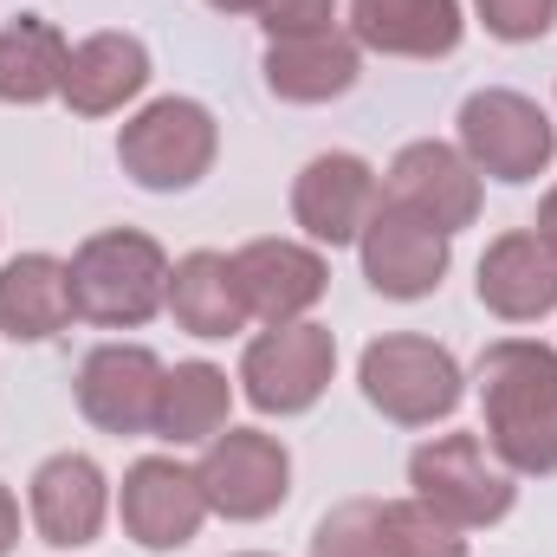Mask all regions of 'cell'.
I'll return each instance as SVG.
<instances>
[{"label":"cell","mask_w":557,"mask_h":557,"mask_svg":"<svg viewBox=\"0 0 557 557\" xmlns=\"http://www.w3.org/2000/svg\"><path fill=\"white\" fill-rule=\"evenodd\" d=\"M480 441L512 480L557 473V350L545 337H493L473 363Z\"/></svg>","instance_id":"cell-1"},{"label":"cell","mask_w":557,"mask_h":557,"mask_svg":"<svg viewBox=\"0 0 557 557\" xmlns=\"http://www.w3.org/2000/svg\"><path fill=\"white\" fill-rule=\"evenodd\" d=\"M72 267V318L98 331H143L156 311H169V253L143 227H98L78 240Z\"/></svg>","instance_id":"cell-2"},{"label":"cell","mask_w":557,"mask_h":557,"mask_svg":"<svg viewBox=\"0 0 557 557\" xmlns=\"http://www.w3.org/2000/svg\"><path fill=\"white\" fill-rule=\"evenodd\" d=\"M357 389L363 403L396 428H434L460 409L467 396V370L447 344L421 337V331H389L370 337L357 357Z\"/></svg>","instance_id":"cell-3"},{"label":"cell","mask_w":557,"mask_h":557,"mask_svg":"<svg viewBox=\"0 0 557 557\" xmlns=\"http://www.w3.org/2000/svg\"><path fill=\"white\" fill-rule=\"evenodd\" d=\"M221 156V124L201 98H149L117 131V169L143 195H182L195 188Z\"/></svg>","instance_id":"cell-4"},{"label":"cell","mask_w":557,"mask_h":557,"mask_svg":"<svg viewBox=\"0 0 557 557\" xmlns=\"http://www.w3.org/2000/svg\"><path fill=\"white\" fill-rule=\"evenodd\" d=\"M454 131H460V156H467L480 175L506 182V188L539 182L557 156L552 111H545L539 98L512 91V85H480V91H467Z\"/></svg>","instance_id":"cell-5"},{"label":"cell","mask_w":557,"mask_h":557,"mask_svg":"<svg viewBox=\"0 0 557 557\" xmlns=\"http://www.w3.org/2000/svg\"><path fill=\"white\" fill-rule=\"evenodd\" d=\"M409 486L460 532H486L519 506V480L480 434H434L409 454Z\"/></svg>","instance_id":"cell-6"},{"label":"cell","mask_w":557,"mask_h":557,"mask_svg":"<svg viewBox=\"0 0 557 557\" xmlns=\"http://www.w3.org/2000/svg\"><path fill=\"white\" fill-rule=\"evenodd\" d=\"M337 376V337L331 324L318 318H298V324H273L260 331L247 350H240V396L260 409V416H305L324 403Z\"/></svg>","instance_id":"cell-7"},{"label":"cell","mask_w":557,"mask_h":557,"mask_svg":"<svg viewBox=\"0 0 557 557\" xmlns=\"http://www.w3.org/2000/svg\"><path fill=\"white\" fill-rule=\"evenodd\" d=\"M195 473H201L208 512L234 519V525H260V519H273L278 506L292 499V454L267 428H221L201 447Z\"/></svg>","instance_id":"cell-8"},{"label":"cell","mask_w":557,"mask_h":557,"mask_svg":"<svg viewBox=\"0 0 557 557\" xmlns=\"http://www.w3.org/2000/svg\"><path fill=\"white\" fill-rule=\"evenodd\" d=\"M117 519L124 532L137 539L143 552H182L201 539V525L214 519L208 512V493H201V473L175 454H143L124 467V486H117Z\"/></svg>","instance_id":"cell-9"},{"label":"cell","mask_w":557,"mask_h":557,"mask_svg":"<svg viewBox=\"0 0 557 557\" xmlns=\"http://www.w3.org/2000/svg\"><path fill=\"white\" fill-rule=\"evenodd\" d=\"M357 260H363V278H370L376 298L416 305V298L441 292V278L454 267V234L428 227L421 214L396 208V201H376V214L357 240Z\"/></svg>","instance_id":"cell-10"},{"label":"cell","mask_w":557,"mask_h":557,"mask_svg":"<svg viewBox=\"0 0 557 557\" xmlns=\"http://www.w3.org/2000/svg\"><path fill=\"white\" fill-rule=\"evenodd\" d=\"M383 201L421 214L428 227L441 234H460L480 221V201H486V175L460 156V143H441V137H416L396 149L389 175H383Z\"/></svg>","instance_id":"cell-11"},{"label":"cell","mask_w":557,"mask_h":557,"mask_svg":"<svg viewBox=\"0 0 557 557\" xmlns=\"http://www.w3.org/2000/svg\"><path fill=\"white\" fill-rule=\"evenodd\" d=\"M383 201V175L357 149H324L292 175V221L311 247H357Z\"/></svg>","instance_id":"cell-12"},{"label":"cell","mask_w":557,"mask_h":557,"mask_svg":"<svg viewBox=\"0 0 557 557\" xmlns=\"http://www.w3.org/2000/svg\"><path fill=\"white\" fill-rule=\"evenodd\" d=\"M26 519H33L39 545H52V552L98 545V532L111 519V473L78 447L46 454L33 467V480H26Z\"/></svg>","instance_id":"cell-13"},{"label":"cell","mask_w":557,"mask_h":557,"mask_svg":"<svg viewBox=\"0 0 557 557\" xmlns=\"http://www.w3.org/2000/svg\"><path fill=\"white\" fill-rule=\"evenodd\" d=\"M162 376H169V363L149 344H98V350H85V363L72 376L78 416L98 434H124V441L149 434L156 403H162Z\"/></svg>","instance_id":"cell-14"},{"label":"cell","mask_w":557,"mask_h":557,"mask_svg":"<svg viewBox=\"0 0 557 557\" xmlns=\"http://www.w3.org/2000/svg\"><path fill=\"white\" fill-rule=\"evenodd\" d=\"M234 273H240V298H247V318L253 324H298L318 311V298L331 292V267L311 240H285V234H260L234 253Z\"/></svg>","instance_id":"cell-15"},{"label":"cell","mask_w":557,"mask_h":557,"mask_svg":"<svg viewBox=\"0 0 557 557\" xmlns=\"http://www.w3.org/2000/svg\"><path fill=\"white\" fill-rule=\"evenodd\" d=\"M473 292L499 324H539L557 311V260L532 227H506L499 240H486Z\"/></svg>","instance_id":"cell-16"},{"label":"cell","mask_w":557,"mask_h":557,"mask_svg":"<svg viewBox=\"0 0 557 557\" xmlns=\"http://www.w3.org/2000/svg\"><path fill=\"white\" fill-rule=\"evenodd\" d=\"M344 33L383 59H447L467 39V7L460 0H350Z\"/></svg>","instance_id":"cell-17"},{"label":"cell","mask_w":557,"mask_h":557,"mask_svg":"<svg viewBox=\"0 0 557 557\" xmlns=\"http://www.w3.org/2000/svg\"><path fill=\"white\" fill-rule=\"evenodd\" d=\"M143 91H149V46H143L137 33L104 26V33H91V39L72 46L65 91H59L72 104V117H111V111L137 104Z\"/></svg>","instance_id":"cell-18"},{"label":"cell","mask_w":557,"mask_h":557,"mask_svg":"<svg viewBox=\"0 0 557 557\" xmlns=\"http://www.w3.org/2000/svg\"><path fill=\"white\" fill-rule=\"evenodd\" d=\"M267 91L278 104H331L363 78V46L331 26V33H298V39H267Z\"/></svg>","instance_id":"cell-19"},{"label":"cell","mask_w":557,"mask_h":557,"mask_svg":"<svg viewBox=\"0 0 557 557\" xmlns=\"http://www.w3.org/2000/svg\"><path fill=\"white\" fill-rule=\"evenodd\" d=\"M169 318L188 331V337H234L247 331V298H240V273H234V253H214V247H195L169 267Z\"/></svg>","instance_id":"cell-20"},{"label":"cell","mask_w":557,"mask_h":557,"mask_svg":"<svg viewBox=\"0 0 557 557\" xmlns=\"http://www.w3.org/2000/svg\"><path fill=\"white\" fill-rule=\"evenodd\" d=\"M72 324V267L59 253H13L0 267V337L52 344Z\"/></svg>","instance_id":"cell-21"},{"label":"cell","mask_w":557,"mask_h":557,"mask_svg":"<svg viewBox=\"0 0 557 557\" xmlns=\"http://www.w3.org/2000/svg\"><path fill=\"white\" fill-rule=\"evenodd\" d=\"M234 383L221 363L195 357V363H175L162 376V403H156V441L162 447H208L221 428H234Z\"/></svg>","instance_id":"cell-22"},{"label":"cell","mask_w":557,"mask_h":557,"mask_svg":"<svg viewBox=\"0 0 557 557\" xmlns=\"http://www.w3.org/2000/svg\"><path fill=\"white\" fill-rule=\"evenodd\" d=\"M72 39L46 13H20L0 26V104H52L65 91Z\"/></svg>","instance_id":"cell-23"},{"label":"cell","mask_w":557,"mask_h":557,"mask_svg":"<svg viewBox=\"0 0 557 557\" xmlns=\"http://www.w3.org/2000/svg\"><path fill=\"white\" fill-rule=\"evenodd\" d=\"M376 552L383 557H467V532L441 519L428 499H376Z\"/></svg>","instance_id":"cell-24"},{"label":"cell","mask_w":557,"mask_h":557,"mask_svg":"<svg viewBox=\"0 0 557 557\" xmlns=\"http://www.w3.org/2000/svg\"><path fill=\"white\" fill-rule=\"evenodd\" d=\"M311 557H383L376 552V499H344L318 519Z\"/></svg>","instance_id":"cell-25"},{"label":"cell","mask_w":557,"mask_h":557,"mask_svg":"<svg viewBox=\"0 0 557 557\" xmlns=\"http://www.w3.org/2000/svg\"><path fill=\"white\" fill-rule=\"evenodd\" d=\"M473 20L506 46H532L557 26V0H473Z\"/></svg>","instance_id":"cell-26"},{"label":"cell","mask_w":557,"mask_h":557,"mask_svg":"<svg viewBox=\"0 0 557 557\" xmlns=\"http://www.w3.org/2000/svg\"><path fill=\"white\" fill-rule=\"evenodd\" d=\"M260 26H267V39H298V33H331V26H337V0H267Z\"/></svg>","instance_id":"cell-27"},{"label":"cell","mask_w":557,"mask_h":557,"mask_svg":"<svg viewBox=\"0 0 557 557\" xmlns=\"http://www.w3.org/2000/svg\"><path fill=\"white\" fill-rule=\"evenodd\" d=\"M20 545V499H13V486L0 480V557H13Z\"/></svg>","instance_id":"cell-28"},{"label":"cell","mask_w":557,"mask_h":557,"mask_svg":"<svg viewBox=\"0 0 557 557\" xmlns=\"http://www.w3.org/2000/svg\"><path fill=\"white\" fill-rule=\"evenodd\" d=\"M532 234L545 240V253L557 260V188L545 195V201H539V221H532Z\"/></svg>","instance_id":"cell-29"},{"label":"cell","mask_w":557,"mask_h":557,"mask_svg":"<svg viewBox=\"0 0 557 557\" xmlns=\"http://www.w3.org/2000/svg\"><path fill=\"white\" fill-rule=\"evenodd\" d=\"M208 7H214V13H227V20H240V13H253V20H260V13H267V0H208Z\"/></svg>","instance_id":"cell-30"},{"label":"cell","mask_w":557,"mask_h":557,"mask_svg":"<svg viewBox=\"0 0 557 557\" xmlns=\"http://www.w3.org/2000/svg\"><path fill=\"white\" fill-rule=\"evenodd\" d=\"M240 557H267V552H240Z\"/></svg>","instance_id":"cell-31"}]
</instances>
